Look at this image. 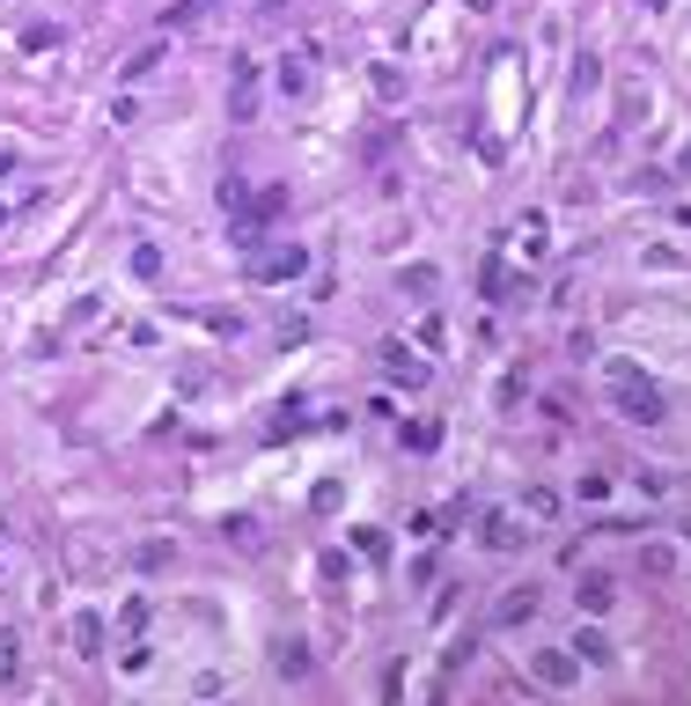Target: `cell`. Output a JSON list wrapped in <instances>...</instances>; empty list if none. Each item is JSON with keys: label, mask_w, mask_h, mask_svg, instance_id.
<instances>
[{"label": "cell", "mask_w": 691, "mask_h": 706, "mask_svg": "<svg viewBox=\"0 0 691 706\" xmlns=\"http://www.w3.org/2000/svg\"><path fill=\"white\" fill-rule=\"evenodd\" d=\"M611 397H618V413L641 419V427H662V419H669V397L655 390V376H633L625 361L611 368Z\"/></svg>", "instance_id": "6da1fadb"}, {"label": "cell", "mask_w": 691, "mask_h": 706, "mask_svg": "<svg viewBox=\"0 0 691 706\" xmlns=\"http://www.w3.org/2000/svg\"><path fill=\"white\" fill-rule=\"evenodd\" d=\"M302 272H309V250L302 244H280V250H250V280H302Z\"/></svg>", "instance_id": "7a4b0ae2"}, {"label": "cell", "mask_w": 691, "mask_h": 706, "mask_svg": "<svg viewBox=\"0 0 691 706\" xmlns=\"http://www.w3.org/2000/svg\"><path fill=\"white\" fill-rule=\"evenodd\" d=\"M574 604H581V618H611V610H618V582L603 574V567H589V574L574 582Z\"/></svg>", "instance_id": "3957f363"}, {"label": "cell", "mask_w": 691, "mask_h": 706, "mask_svg": "<svg viewBox=\"0 0 691 706\" xmlns=\"http://www.w3.org/2000/svg\"><path fill=\"white\" fill-rule=\"evenodd\" d=\"M544 604V589L537 582H516V589H500V604H494V626H530Z\"/></svg>", "instance_id": "277c9868"}, {"label": "cell", "mask_w": 691, "mask_h": 706, "mask_svg": "<svg viewBox=\"0 0 691 706\" xmlns=\"http://www.w3.org/2000/svg\"><path fill=\"white\" fill-rule=\"evenodd\" d=\"M530 670H537V684L567 692V684L581 677V655H574V648H537V655H530Z\"/></svg>", "instance_id": "5b68a950"}, {"label": "cell", "mask_w": 691, "mask_h": 706, "mask_svg": "<svg viewBox=\"0 0 691 706\" xmlns=\"http://www.w3.org/2000/svg\"><path fill=\"white\" fill-rule=\"evenodd\" d=\"M228 111H236V125H250V111H258V59L228 67Z\"/></svg>", "instance_id": "8992f818"}, {"label": "cell", "mask_w": 691, "mask_h": 706, "mask_svg": "<svg viewBox=\"0 0 691 706\" xmlns=\"http://www.w3.org/2000/svg\"><path fill=\"white\" fill-rule=\"evenodd\" d=\"M478 537H486L494 552H522V545H530V530H522V523H516L508 508H494V515H486V523H478Z\"/></svg>", "instance_id": "52a82bcc"}, {"label": "cell", "mask_w": 691, "mask_h": 706, "mask_svg": "<svg viewBox=\"0 0 691 706\" xmlns=\"http://www.w3.org/2000/svg\"><path fill=\"white\" fill-rule=\"evenodd\" d=\"M574 655L589 662V670H603V662H618V648H611V634H603V626H596V618H589V626L574 634Z\"/></svg>", "instance_id": "ba28073f"}, {"label": "cell", "mask_w": 691, "mask_h": 706, "mask_svg": "<svg viewBox=\"0 0 691 706\" xmlns=\"http://www.w3.org/2000/svg\"><path fill=\"white\" fill-rule=\"evenodd\" d=\"M522 515L552 523V515H567V493H559V486H522Z\"/></svg>", "instance_id": "9c48e42d"}, {"label": "cell", "mask_w": 691, "mask_h": 706, "mask_svg": "<svg viewBox=\"0 0 691 706\" xmlns=\"http://www.w3.org/2000/svg\"><path fill=\"white\" fill-rule=\"evenodd\" d=\"M390 383L427 390V361H420V354H405V346H390Z\"/></svg>", "instance_id": "30bf717a"}, {"label": "cell", "mask_w": 691, "mask_h": 706, "mask_svg": "<svg viewBox=\"0 0 691 706\" xmlns=\"http://www.w3.org/2000/svg\"><path fill=\"white\" fill-rule=\"evenodd\" d=\"M272 81H280V97H302V89H309V52H287Z\"/></svg>", "instance_id": "8fae6325"}, {"label": "cell", "mask_w": 691, "mask_h": 706, "mask_svg": "<svg viewBox=\"0 0 691 706\" xmlns=\"http://www.w3.org/2000/svg\"><path fill=\"white\" fill-rule=\"evenodd\" d=\"M75 648L81 655H103V618L97 610H75Z\"/></svg>", "instance_id": "7c38bea8"}, {"label": "cell", "mask_w": 691, "mask_h": 706, "mask_svg": "<svg viewBox=\"0 0 691 706\" xmlns=\"http://www.w3.org/2000/svg\"><path fill=\"white\" fill-rule=\"evenodd\" d=\"M405 294L434 302V294H442V272H434V266H405Z\"/></svg>", "instance_id": "4fadbf2b"}, {"label": "cell", "mask_w": 691, "mask_h": 706, "mask_svg": "<svg viewBox=\"0 0 691 706\" xmlns=\"http://www.w3.org/2000/svg\"><path fill=\"white\" fill-rule=\"evenodd\" d=\"M522 258H544V214H522Z\"/></svg>", "instance_id": "5bb4252c"}, {"label": "cell", "mask_w": 691, "mask_h": 706, "mask_svg": "<svg viewBox=\"0 0 691 706\" xmlns=\"http://www.w3.org/2000/svg\"><path fill=\"white\" fill-rule=\"evenodd\" d=\"M596 81H603V74H596V59H589V52H581V59H574V97H589Z\"/></svg>", "instance_id": "9a60e30c"}, {"label": "cell", "mask_w": 691, "mask_h": 706, "mask_svg": "<svg viewBox=\"0 0 691 706\" xmlns=\"http://www.w3.org/2000/svg\"><path fill=\"white\" fill-rule=\"evenodd\" d=\"M133 272H140V280H155V272H162V250L140 244V250H133Z\"/></svg>", "instance_id": "2e32d148"}, {"label": "cell", "mask_w": 691, "mask_h": 706, "mask_svg": "<svg viewBox=\"0 0 691 706\" xmlns=\"http://www.w3.org/2000/svg\"><path fill=\"white\" fill-rule=\"evenodd\" d=\"M641 560H647V574H669V567H677V552H669V545H647Z\"/></svg>", "instance_id": "e0dca14e"}, {"label": "cell", "mask_w": 691, "mask_h": 706, "mask_svg": "<svg viewBox=\"0 0 691 706\" xmlns=\"http://www.w3.org/2000/svg\"><path fill=\"white\" fill-rule=\"evenodd\" d=\"M397 89H405V81H397V67H375V97L397 103Z\"/></svg>", "instance_id": "ac0fdd59"}]
</instances>
